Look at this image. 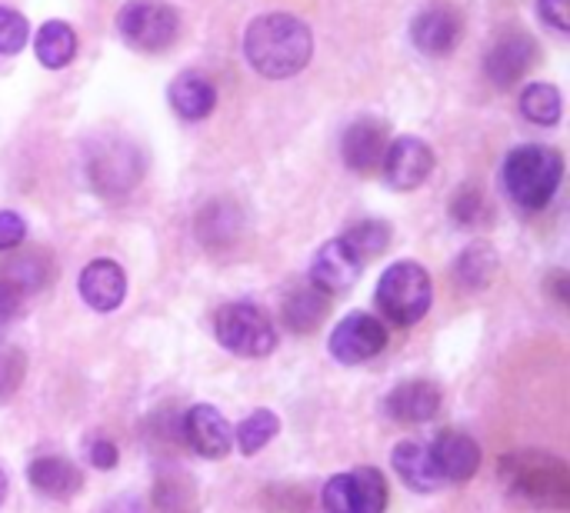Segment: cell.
Wrapping results in <instances>:
<instances>
[{
	"label": "cell",
	"instance_id": "e0dca14e",
	"mask_svg": "<svg viewBox=\"0 0 570 513\" xmlns=\"http://www.w3.org/2000/svg\"><path fill=\"white\" fill-rule=\"evenodd\" d=\"M441 404H444V394H441L438 384H431V381H404L387 394L384 411L397 424H428L431 417H438Z\"/></svg>",
	"mask_w": 570,
	"mask_h": 513
},
{
	"label": "cell",
	"instance_id": "4fadbf2b",
	"mask_svg": "<svg viewBox=\"0 0 570 513\" xmlns=\"http://www.w3.org/2000/svg\"><path fill=\"white\" fill-rule=\"evenodd\" d=\"M361 270H364V260L351 250L344 237H337L317 250L311 264V284L321 287L324 294H344L351 290V284H357Z\"/></svg>",
	"mask_w": 570,
	"mask_h": 513
},
{
	"label": "cell",
	"instance_id": "9a60e30c",
	"mask_svg": "<svg viewBox=\"0 0 570 513\" xmlns=\"http://www.w3.org/2000/svg\"><path fill=\"white\" fill-rule=\"evenodd\" d=\"M184 437L190 451H197L207 461H220L230 451V424L210 404H197L184 414Z\"/></svg>",
	"mask_w": 570,
	"mask_h": 513
},
{
	"label": "cell",
	"instance_id": "d590c367",
	"mask_svg": "<svg viewBox=\"0 0 570 513\" xmlns=\"http://www.w3.org/2000/svg\"><path fill=\"white\" fill-rule=\"evenodd\" d=\"M3 497H7V477H3V471H0V504H3Z\"/></svg>",
	"mask_w": 570,
	"mask_h": 513
},
{
	"label": "cell",
	"instance_id": "4dcf8cb0",
	"mask_svg": "<svg viewBox=\"0 0 570 513\" xmlns=\"http://www.w3.org/2000/svg\"><path fill=\"white\" fill-rule=\"evenodd\" d=\"M27 37H30V27H27V20H23L17 10H10V7H0V57H10V53H17V50L27 43Z\"/></svg>",
	"mask_w": 570,
	"mask_h": 513
},
{
	"label": "cell",
	"instance_id": "83f0119b",
	"mask_svg": "<svg viewBox=\"0 0 570 513\" xmlns=\"http://www.w3.org/2000/svg\"><path fill=\"white\" fill-rule=\"evenodd\" d=\"M521 114L531 124L554 127L561 120V90L554 83H531L521 93Z\"/></svg>",
	"mask_w": 570,
	"mask_h": 513
},
{
	"label": "cell",
	"instance_id": "836d02e7",
	"mask_svg": "<svg viewBox=\"0 0 570 513\" xmlns=\"http://www.w3.org/2000/svg\"><path fill=\"white\" fill-rule=\"evenodd\" d=\"M538 10H541V17L554 27V30H561V33H568L570 30V0H538Z\"/></svg>",
	"mask_w": 570,
	"mask_h": 513
},
{
	"label": "cell",
	"instance_id": "5b68a950",
	"mask_svg": "<svg viewBox=\"0 0 570 513\" xmlns=\"http://www.w3.org/2000/svg\"><path fill=\"white\" fill-rule=\"evenodd\" d=\"M434 300V284L431 274L414 264V260H401L391 264L377 284V307L384 310L387 320H394L397 327H414L428 317Z\"/></svg>",
	"mask_w": 570,
	"mask_h": 513
},
{
	"label": "cell",
	"instance_id": "e575fe53",
	"mask_svg": "<svg viewBox=\"0 0 570 513\" xmlns=\"http://www.w3.org/2000/svg\"><path fill=\"white\" fill-rule=\"evenodd\" d=\"M87 457H90V464L97 471H110L117 464V444H110V441H90Z\"/></svg>",
	"mask_w": 570,
	"mask_h": 513
},
{
	"label": "cell",
	"instance_id": "277c9868",
	"mask_svg": "<svg viewBox=\"0 0 570 513\" xmlns=\"http://www.w3.org/2000/svg\"><path fill=\"white\" fill-rule=\"evenodd\" d=\"M87 180L100 197H120L144 177V157L140 147L130 144L120 134H100L90 140L83 154Z\"/></svg>",
	"mask_w": 570,
	"mask_h": 513
},
{
	"label": "cell",
	"instance_id": "30bf717a",
	"mask_svg": "<svg viewBox=\"0 0 570 513\" xmlns=\"http://www.w3.org/2000/svg\"><path fill=\"white\" fill-rule=\"evenodd\" d=\"M434 170V150L428 140L421 137H397L387 144V154H384V164H381V174L387 180V187L394 190H417Z\"/></svg>",
	"mask_w": 570,
	"mask_h": 513
},
{
	"label": "cell",
	"instance_id": "d4e9b609",
	"mask_svg": "<svg viewBox=\"0 0 570 513\" xmlns=\"http://www.w3.org/2000/svg\"><path fill=\"white\" fill-rule=\"evenodd\" d=\"M0 277H3L13 290H20L23 297H30V294H37V290L47 287V280H50V260L40 257L37 250H30V254H20V257L7 260V264L0 267Z\"/></svg>",
	"mask_w": 570,
	"mask_h": 513
},
{
	"label": "cell",
	"instance_id": "3957f363",
	"mask_svg": "<svg viewBox=\"0 0 570 513\" xmlns=\"http://www.w3.org/2000/svg\"><path fill=\"white\" fill-rule=\"evenodd\" d=\"M564 177V157L554 147L524 144L514 147L504 160V187L511 200L524 210H544Z\"/></svg>",
	"mask_w": 570,
	"mask_h": 513
},
{
	"label": "cell",
	"instance_id": "7c38bea8",
	"mask_svg": "<svg viewBox=\"0 0 570 513\" xmlns=\"http://www.w3.org/2000/svg\"><path fill=\"white\" fill-rule=\"evenodd\" d=\"M341 154H344V164L354 174H377L381 164H384V154H387V124L374 120V117L354 120L344 130Z\"/></svg>",
	"mask_w": 570,
	"mask_h": 513
},
{
	"label": "cell",
	"instance_id": "d6986e66",
	"mask_svg": "<svg viewBox=\"0 0 570 513\" xmlns=\"http://www.w3.org/2000/svg\"><path fill=\"white\" fill-rule=\"evenodd\" d=\"M167 97H170L174 110H177L184 120H204V117H210L214 107H217V87H214L210 77L200 73V70H180V73L174 77Z\"/></svg>",
	"mask_w": 570,
	"mask_h": 513
},
{
	"label": "cell",
	"instance_id": "1f68e13d",
	"mask_svg": "<svg viewBox=\"0 0 570 513\" xmlns=\"http://www.w3.org/2000/svg\"><path fill=\"white\" fill-rule=\"evenodd\" d=\"M20 377H23V354L13 347H0V401L20 387Z\"/></svg>",
	"mask_w": 570,
	"mask_h": 513
},
{
	"label": "cell",
	"instance_id": "f546056e",
	"mask_svg": "<svg viewBox=\"0 0 570 513\" xmlns=\"http://www.w3.org/2000/svg\"><path fill=\"white\" fill-rule=\"evenodd\" d=\"M344 240L351 244V250H354L361 260H374L377 254L387 250V244H391V227H387L384 220H364V224L351 227V230L344 234Z\"/></svg>",
	"mask_w": 570,
	"mask_h": 513
},
{
	"label": "cell",
	"instance_id": "cb8c5ba5",
	"mask_svg": "<svg viewBox=\"0 0 570 513\" xmlns=\"http://www.w3.org/2000/svg\"><path fill=\"white\" fill-rule=\"evenodd\" d=\"M37 60L47 67V70H60L73 60L77 53V33L70 23L63 20H47L40 30H37Z\"/></svg>",
	"mask_w": 570,
	"mask_h": 513
},
{
	"label": "cell",
	"instance_id": "4316f807",
	"mask_svg": "<svg viewBox=\"0 0 570 513\" xmlns=\"http://www.w3.org/2000/svg\"><path fill=\"white\" fill-rule=\"evenodd\" d=\"M451 220L458 227H468V230H481L494 220V207L488 200V194L474 184L461 187L454 197H451Z\"/></svg>",
	"mask_w": 570,
	"mask_h": 513
},
{
	"label": "cell",
	"instance_id": "ba28073f",
	"mask_svg": "<svg viewBox=\"0 0 570 513\" xmlns=\"http://www.w3.org/2000/svg\"><path fill=\"white\" fill-rule=\"evenodd\" d=\"M387 481L377 467H357L324 484V513H384Z\"/></svg>",
	"mask_w": 570,
	"mask_h": 513
},
{
	"label": "cell",
	"instance_id": "8992f818",
	"mask_svg": "<svg viewBox=\"0 0 570 513\" xmlns=\"http://www.w3.org/2000/svg\"><path fill=\"white\" fill-rule=\"evenodd\" d=\"M180 17L167 0H130L117 17V33L130 50L160 53L177 40Z\"/></svg>",
	"mask_w": 570,
	"mask_h": 513
},
{
	"label": "cell",
	"instance_id": "8fae6325",
	"mask_svg": "<svg viewBox=\"0 0 570 513\" xmlns=\"http://www.w3.org/2000/svg\"><path fill=\"white\" fill-rule=\"evenodd\" d=\"M534 57H538V47L524 30H504L491 43V50L484 57V70L498 87H511L531 70Z\"/></svg>",
	"mask_w": 570,
	"mask_h": 513
},
{
	"label": "cell",
	"instance_id": "6da1fadb",
	"mask_svg": "<svg viewBox=\"0 0 570 513\" xmlns=\"http://www.w3.org/2000/svg\"><path fill=\"white\" fill-rule=\"evenodd\" d=\"M314 33L294 13H261L244 33L247 63L267 80H287L311 63Z\"/></svg>",
	"mask_w": 570,
	"mask_h": 513
},
{
	"label": "cell",
	"instance_id": "d6a6232c",
	"mask_svg": "<svg viewBox=\"0 0 570 513\" xmlns=\"http://www.w3.org/2000/svg\"><path fill=\"white\" fill-rule=\"evenodd\" d=\"M23 237H27V224H23V217H20V214H13V210H0V250H13V247H20V244H23Z\"/></svg>",
	"mask_w": 570,
	"mask_h": 513
},
{
	"label": "cell",
	"instance_id": "7402d4cb",
	"mask_svg": "<svg viewBox=\"0 0 570 513\" xmlns=\"http://www.w3.org/2000/svg\"><path fill=\"white\" fill-rule=\"evenodd\" d=\"M27 481H30V487L37 494H43L50 501H70L83 487L80 471L70 461H63V457H37L27 467Z\"/></svg>",
	"mask_w": 570,
	"mask_h": 513
},
{
	"label": "cell",
	"instance_id": "f1b7e54d",
	"mask_svg": "<svg viewBox=\"0 0 570 513\" xmlns=\"http://www.w3.org/2000/svg\"><path fill=\"white\" fill-rule=\"evenodd\" d=\"M281 434V417L267 407L254 411L250 417H244V424L237 427V447L240 454H261L274 437Z\"/></svg>",
	"mask_w": 570,
	"mask_h": 513
},
{
	"label": "cell",
	"instance_id": "5bb4252c",
	"mask_svg": "<svg viewBox=\"0 0 570 513\" xmlns=\"http://www.w3.org/2000/svg\"><path fill=\"white\" fill-rule=\"evenodd\" d=\"M80 300L97 310V314H110L124 304L127 297V274L120 264L114 260H90L83 270H80Z\"/></svg>",
	"mask_w": 570,
	"mask_h": 513
},
{
	"label": "cell",
	"instance_id": "ac0fdd59",
	"mask_svg": "<svg viewBox=\"0 0 570 513\" xmlns=\"http://www.w3.org/2000/svg\"><path fill=\"white\" fill-rule=\"evenodd\" d=\"M431 457H434V467L444 477V484L471 481L481 467V447L464 431H441L438 441L431 444Z\"/></svg>",
	"mask_w": 570,
	"mask_h": 513
},
{
	"label": "cell",
	"instance_id": "7a4b0ae2",
	"mask_svg": "<svg viewBox=\"0 0 570 513\" xmlns=\"http://www.w3.org/2000/svg\"><path fill=\"white\" fill-rule=\"evenodd\" d=\"M501 481L514 497L534 507L564 511L570 504V467L554 454L514 451L501 457Z\"/></svg>",
	"mask_w": 570,
	"mask_h": 513
},
{
	"label": "cell",
	"instance_id": "ffe728a7",
	"mask_svg": "<svg viewBox=\"0 0 570 513\" xmlns=\"http://www.w3.org/2000/svg\"><path fill=\"white\" fill-rule=\"evenodd\" d=\"M391 464L401 474V481L411 491H417V494H434L438 487H444V477L438 474L434 457H431V447L424 441H404V444H397Z\"/></svg>",
	"mask_w": 570,
	"mask_h": 513
},
{
	"label": "cell",
	"instance_id": "484cf974",
	"mask_svg": "<svg viewBox=\"0 0 570 513\" xmlns=\"http://www.w3.org/2000/svg\"><path fill=\"white\" fill-rule=\"evenodd\" d=\"M498 274V254L491 244H471L458 257V284L468 290H484Z\"/></svg>",
	"mask_w": 570,
	"mask_h": 513
},
{
	"label": "cell",
	"instance_id": "44dd1931",
	"mask_svg": "<svg viewBox=\"0 0 570 513\" xmlns=\"http://www.w3.org/2000/svg\"><path fill=\"white\" fill-rule=\"evenodd\" d=\"M327 307H331V294H324L321 287H314L311 280L297 284L287 290L284 297V324L294 331V334H314L324 317H327Z\"/></svg>",
	"mask_w": 570,
	"mask_h": 513
},
{
	"label": "cell",
	"instance_id": "9c48e42d",
	"mask_svg": "<svg viewBox=\"0 0 570 513\" xmlns=\"http://www.w3.org/2000/svg\"><path fill=\"white\" fill-rule=\"evenodd\" d=\"M387 347V331L374 314H347L327 341V351L337 364L357 367L374 361Z\"/></svg>",
	"mask_w": 570,
	"mask_h": 513
},
{
	"label": "cell",
	"instance_id": "52a82bcc",
	"mask_svg": "<svg viewBox=\"0 0 570 513\" xmlns=\"http://www.w3.org/2000/svg\"><path fill=\"white\" fill-rule=\"evenodd\" d=\"M217 341L237 357H267L277 347V331L264 310L250 304H227L217 314Z\"/></svg>",
	"mask_w": 570,
	"mask_h": 513
},
{
	"label": "cell",
	"instance_id": "603a6c76",
	"mask_svg": "<svg viewBox=\"0 0 570 513\" xmlns=\"http://www.w3.org/2000/svg\"><path fill=\"white\" fill-rule=\"evenodd\" d=\"M240 230H244V220H240V210L230 200H210L197 217V237L214 254L230 250V244L240 237Z\"/></svg>",
	"mask_w": 570,
	"mask_h": 513
},
{
	"label": "cell",
	"instance_id": "2e32d148",
	"mask_svg": "<svg viewBox=\"0 0 570 513\" xmlns=\"http://www.w3.org/2000/svg\"><path fill=\"white\" fill-rule=\"evenodd\" d=\"M461 30H464V23H461L458 10H451V7H428L411 23V40L428 57H448L458 47Z\"/></svg>",
	"mask_w": 570,
	"mask_h": 513
}]
</instances>
